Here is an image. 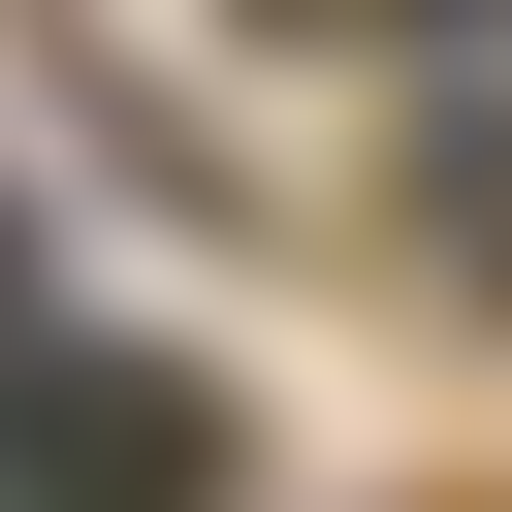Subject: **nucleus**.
<instances>
[{
	"instance_id": "nucleus-1",
	"label": "nucleus",
	"mask_w": 512,
	"mask_h": 512,
	"mask_svg": "<svg viewBox=\"0 0 512 512\" xmlns=\"http://www.w3.org/2000/svg\"><path fill=\"white\" fill-rule=\"evenodd\" d=\"M0 512H224V384L32 352V320H0Z\"/></svg>"
},
{
	"instance_id": "nucleus-2",
	"label": "nucleus",
	"mask_w": 512,
	"mask_h": 512,
	"mask_svg": "<svg viewBox=\"0 0 512 512\" xmlns=\"http://www.w3.org/2000/svg\"><path fill=\"white\" fill-rule=\"evenodd\" d=\"M256 32H416V0H256Z\"/></svg>"
}]
</instances>
